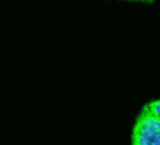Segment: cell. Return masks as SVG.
Instances as JSON below:
<instances>
[{
	"label": "cell",
	"instance_id": "obj_1",
	"mask_svg": "<svg viewBox=\"0 0 160 145\" xmlns=\"http://www.w3.org/2000/svg\"><path fill=\"white\" fill-rule=\"evenodd\" d=\"M132 145H160V122L144 105L131 136Z\"/></svg>",
	"mask_w": 160,
	"mask_h": 145
},
{
	"label": "cell",
	"instance_id": "obj_2",
	"mask_svg": "<svg viewBox=\"0 0 160 145\" xmlns=\"http://www.w3.org/2000/svg\"><path fill=\"white\" fill-rule=\"evenodd\" d=\"M145 107H147V108L157 117V120L160 122V99H153L151 102L145 104Z\"/></svg>",
	"mask_w": 160,
	"mask_h": 145
},
{
	"label": "cell",
	"instance_id": "obj_3",
	"mask_svg": "<svg viewBox=\"0 0 160 145\" xmlns=\"http://www.w3.org/2000/svg\"><path fill=\"white\" fill-rule=\"evenodd\" d=\"M119 2H139V3H147V5H151V3H154L156 0H119Z\"/></svg>",
	"mask_w": 160,
	"mask_h": 145
}]
</instances>
